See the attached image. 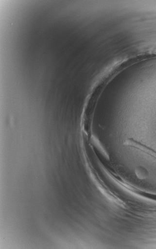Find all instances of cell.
<instances>
[{
    "label": "cell",
    "instance_id": "obj_1",
    "mask_svg": "<svg viewBox=\"0 0 156 249\" xmlns=\"http://www.w3.org/2000/svg\"><path fill=\"white\" fill-rule=\"evenodd\" d=\"M124 144L131 147L136 148L140 151L146 153L148 155L151 156L152 157L156 160V152L145 145L133 140L132 139L127 140L126 142H124Z\"/></svg>",
    "mask_w": 156,
    "mask_h": 249
}]
</instances>
